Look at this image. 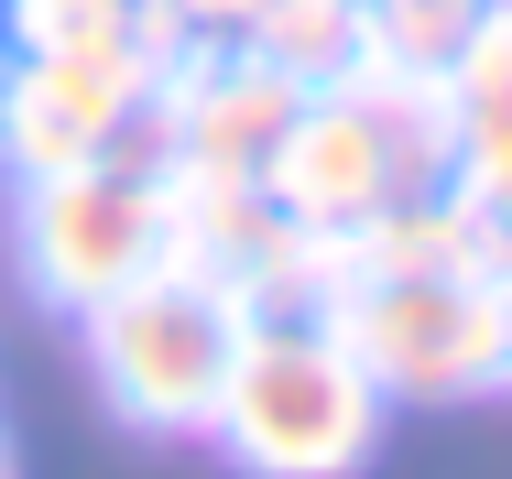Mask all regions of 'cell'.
I'll return each mask as SVG.
<instances>
[{
    "instance_id": "2",
    "label": "cell",
    "mask_w": 512,
    "mask_h": 479,
    "mask_svg": "<svg viewBox=\"0 0 512 479\" xmlns=\"http://www.w3.org/2000/svg\"><path fill=\"white\" fill-rule=\"evenodd\" d=\"M77 327H88V360H99V392L120 403V425L207 436L218 382L240 360V327H251V284L229 262H207V251H164L153 273L99 294Z\"/></svg>"
},
{
    "instance_id": "4",
    "label": "cell",
    "mask_w": 512,
    "mask_h": 479,
    "mask_svg": "<svg viewBox=\"0 0 512 479\" xmlns=\"http://www.w3.org/2000/svg\"><path fill=\"white\" fill-rule=\"evenodd\" d=\"M22 251H33V284L66 316H88L99 294H120L131 273L164 262V131H153V109L99 164L22 186Z\"/></svg>"
},
{
    "instance_id": "5",
    "label": "cell",
    "mask_w": 512,
    "mask_h": 479,
    "mask_svg": "<svg viewBox=\"0 0 512 479\" xmlns=\"http://www.w3.org/2000/svg\"><path fill=\"white\" fill-rule=\"evenodd\" d=\"M153 77H164L153 44H131V55H11L0 66V164L22 186L99 164L109 142L153 109Z\"/></svg>"
},
{
    "instance_id": "9",
    "label": "cell",
    "mask_w": 512,
    "mask_h": 479,
    "mask_svg": "<svg viewBox=\"0 0 512 479\" xmlns=\"http://www.w3.org/2000/svg\"><path fill=\"white\" fill-rule=\"evenodd\" d=\"M469 22H480V0H360L371 55H382V66H425V77H447V66H458Z\"/></svg>"
},
{
    "instance_id": "12",
    "label": "cell",
    "mask_w": 512,
    "mask_h": 479,
    "mask_svg": "<svg viewBox=\"0 0 512 479\" xmlns=\"http://www.w3.org/2000/svg\"><path fill=\"white\" fill-rule=\"evenodd\" d=\"M0 479H22V469H11V436H0Z\"/></svg>"
},
{
    "instance_id": "13",
    "label": "cell",
    "mask_w": 512,
    "mask_h": 479,
    "mask_svg": "<svg viewBox=\"0 0 512 479\" xmlns=\"http://www.w3.org/2000/svg\"><path fill=\"white\" fill-rule=\"evenodd\" d=\"M502 262H512V240H502Z\"/></svg>"
},
{
    "instance_id": "7",
    "label": "cell",
    "mask_w": 512,
    "mask_h": 479,
    "mask_svg": "<svg viewBox=\"0 0 512 479\" xmlns=\"http://www.w3.org/2000/svg\"><path fill=\"white\" fill-rule=\"evenodd\" d=\"M0 33L11 55H175V33L153 22V0H0Z\"/></svg>"
},
{
    "instance_id": "3",
    "label": "cell",
    "mask_w": 512,
    "mask_h": 479,
    "mask_svg": "<svg viewBox=\"0 0 512 479\" xmlns=\"http://www.w3.org/2000/svg\"><path fill=\"white\" fill-rule=\"evenodd\" d=\"M327 327L360 349L382 403H469L512 392V262H436V273H338Z\"/></svg>"
},
{
    "instance_id": "11",
    "label": "cell",
    "mask_w": 512,
    "mask_h": 479,
    "mask_svg": "<svg viewBox=\"0 0 512 479\" xmlns=\"http://www.w3.org/2000/svg\"><path fill=\"white\" fill-rule=\"evenodd\" d=\"M153 22H164L175 44H240V33L262 22V0H153Z\"/></svg>"
},
{
    "instance_id": "1",
    "label": "cell",
    "mask_w": 512,
    "mask_h": 479,
    "mask_svg": "<svg viewBox=\"0 0 512 479\" xmlns=\"http://www.w3.org/2000/svg\"><path fill=\"white\" fill-rule=\"evenodd\" d=\"M207 436L251 479H360L382 447V382L327 327V305H251Z\"/></svg>"
},
{
    "instance_id": "10",
    "label": "cell",
    "mask_w": 512,
    "mask_h": 479,
    "mask_svg": "<svg viewBox=\"0 0 512 479\" xmlns=\"http://www.w3.org/2000/svg\"><path fill=\"white\" fill-rule=\"evenodd\" d=\"M447 98H512V0H480V22L447 66Z\"/></svg>"
},
{
    "instance_id": "8",
    "label": "cell",
    "mask_w": 512,
    "mask_h": 479,
    "mask_svg": "<svg viewBox=\"0 0 512 479\" xmlns=\"http://www.w3.org/2000/svg\"><path fill=\"white\" fill-rule=\"evenodd\" d=\"M251 55H273L284 77H306V88H327L371 33H360V0H262V22L240 33Z\"/></svg>"
},
{
    "instance_id": "6",
    "label": "cell",
    "mask_w": 512,
    "mask_h": 479,
    "mask_svg": "<svg viewBox=\"0 0 512 479\" xmlns=\"http://www.w3.org/2000/svg\"><path fill=\"white\" fill-rule=\"evenodd\" d=\"M262 196H273L284 229L349 240L360 218H382L393 196H425V186L404 175V153L382 142L371 98L327 77V88H306V98H295V120L273 131V153H262Z\"/></svg>"
}]
</instances>
